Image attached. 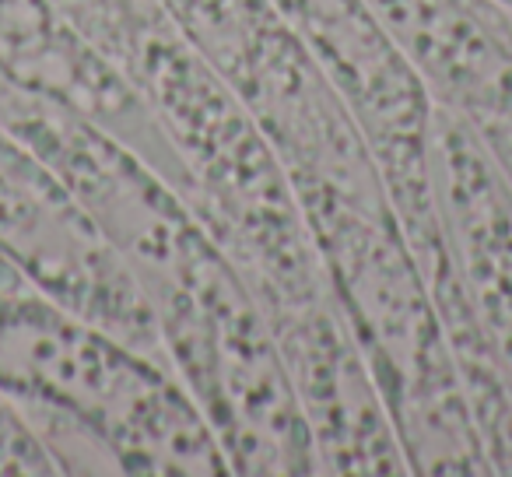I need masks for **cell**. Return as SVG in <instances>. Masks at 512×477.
<instances>
[{"instance_id":"cell-1","label":"cell","mask_w":512,"mask_h":477,"mask_svg":"<svg viewBox=\"0 0 512 477\" xmlns=\"http://www.w3.org/2000/svg\"><path fill=\"white\" fill-rule=\"evenodd\" d=\"M22 141L74 186L137 274L165 355L214 428L232 474H316L309 425L260 302L186 200L109 130L43 106Z\"/></svg>"},{"instance_id":"cell-7","label":"cell","mask_w":512,"mask_h":477,"mask_svg":"<svg viewBox=\"0 0 512 477\" xmlns=\"http://www.w3.org/2000/svg\"><path fill=\"white\" fill-rule=\"evenodd\" d=\"M0 81L88 116L144 158L172 190H183L179 158L148 102L53 0H0Z\"/></svg>"},{"instance_id":"cell-4","label":"cell","mask_w":512,"mask_h":477,"mask_svg":"<svg viewBox=\"0 0 512 477\" xmlns=\"http://www.w3.org/2000/svg\"><path fill=\"white\" fill-rule=\"evenodd\" d=\"M432 190L456 288L446 320L491 474H512V186L449 109L432 120Z\"/></svg>"},{"instance_id":"cell-9","label":"cell","mask_w":512,"mask_h":477,"mask_svg":"<svg viewBox=\"0 0 512 477\" xmlns=\"http://www.w3.org/2000/svg\"><path fill=\"white\" fill-rule=\"evenodd\" d=\"M0 474H60V463L36 435L22 407L4 390H0Z\"/></svg>"},{"instance_id":"cell-6","label":"cell","mask_w":512,"mask_h":477,"mask_svg":"<svg viewBox=\"0 0 512 477\" xmlns=\"http://www.w3.org/2000/svg\"><path fill=\"white\" fill-rule=\"evenodd\" d=\"M0 253L60 309L169 365L151 302L123 253L74 186L8 127H0Z\"/></svg>"},{"instance_id":"cell-8","label":"cell","mask_w":512,"mask_h":477,"mask_svg":"<svg viewBox=\"0 0 512 477\" xmlns=\"http://www.w3.org/2000/svg\"><path fill=\"white\" fill-rule=\"evenodd\" d=\"M435 106L474 134L512 120V11L502 0H369Z\"/></svg>"},{"instance_id":"cell-11","label":"cell","mask_w":512,"mask_h":477,"mask_svg":"<svg viewBox=\"0 0 512 477\" xmlns=\"http://www.w3.org/2000/svg\"><path fill=\"white\" fill-rule=\"evenodd\" d=\"M502 4H505V8H509V11H512V0H502Z\"/></svg>"},{"instance_id":"cell-3","label":"cell","mask_w":512,"mask_h":477,"mask_svg":"<svg viewBox=\"0 0 512 477\" xmlns=\"http://www.w3.org/2000/svg\"><path fill=\"white\" fill-rule=\"evenodd\" d=\"M0 390L95 432L123 474H232L176 372L39 295L0 257Z\"/></svg>"},{"instance_id":"cell-2","label":"cell","mask_w":512,"mask_h":477,"mask_svg":"<svg viewBox=\"0 0 512 477\" xmlns=\"http://www.w3.org/2000/svg\"><path fill=\"white\" fill-rule=\"evenodd\" d=\"M183 169V190L278 334L337 306L278 151L228 81L165 22L127 67Z\"/></svg>"},{"instance_id":"cell-5","label":"cell","mask_w":512,"mask_h":477,"mask_svg":"<svg viewBox=\"0 0 512 477\" xmlns=\"http://www.w3.org/2000/svg\"><path fill=\"white\" fill-rule=\"evenodd\" d=\"M337 88L397 204L432 302L453 295L432 190L435 102L369 0H267Z\"/></svg>"},{"instance_id":"cell-10","label":"cell","mask_w":512,"mask_h":477,"mask_svg":"<svg viewBox=\"0 0 512 477\" xmlns=\"http://www.w3.org/2000/svg\"><path fill=\"white\" fill-rule=\"evenodd\" d=\"M477 137L484 141L488 155L495 158V165L502 169V176L509 179V186H512V120L498 123V127H491V130H481Z\"/></svg>"}]
</instances>
